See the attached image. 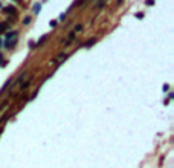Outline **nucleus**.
Instances as JSON below:
<instances>
[{"instance_id": "obj_4", "label": "nucleus", "mask_w": 174, "mask_h": 168, "mask_svg": "<svg viewBox=\"0 0 174 168\" xmlns=\"http://www.w3.org/2000/svg\"><path fill=\"white\" fill-rule=\"evenodd\" d=\"M5 12H8V14H14V12H15V9H14V8H6V9H5Z\"/></svg>"}, {"instance_id": "obj_2", "label": "nucleus", "mask_w": 174, "mask_h": 168, "mask_svg": "<svg viewBox=\"0 0 174 168\" xmlns=\"http://www.w3.org/2000/svg\"><path fill=\"white\" fill-rule=\"evenodd\" d=\"M15 43H17V38H9L8 43H5V47H6V49H11Z\"/></svg>"}, {"instance_id": "obj_3", "label": "nucleus", "mask_w": 174, "mask_h": 168, "mask_svg": "<svg viewBox=\"0 0 174 168\" xmlns=\"http://www.w3.org/2000/svg\"><path fill=\"white\" fill-rule=\"evenodd\" d=\"M14 37H17V32H15V31H11V32H6V34H5V38H6V40L14 38Z\"/></svg>"}, {"instance_id": "obj_7", "label": "nucleus", "mask_w": 174, "mask_h": 168, "mask_svg": "<svg viewBox=\"0 0 174 168\" xmlns=\"http://www.w3.org/2000/svg\"><path fill=\"white\" fill-rule=\"evenodd\" d=\"M93 44H95V40L92 38V40H89V43H87L86 46H87V47H90V46H93Z\"/></svg>"}, {"instance_id": "obj_5", "label": "nucleus", "mask_w": 174, "mask_h": 168, "mask_svg": "<svg viewBox=\"0 0 174 168\" xmlns=\"http://www.w3.org/2000/svg\"><path fill=\"white\" fill-rule=\"evenodd\" d=\"M24 76H26V75H24V73H23V75H20V76H18V78H17V81H15V84H17V83H21V81H23V80H24Z\"/></svg>"}, {"instance_id": "obj_10", "label": "nucleus", "mask_w": 174, "mask_h": 168, "mask_svg": "<svg viewBox=\"0 0 174 168\" xmlns=\"http://www.w3.org/2000/svg\"><path fill=\"white\" fill-rule=\"evenodd\" d=\"M0 31H6V24L2 23V24H0Z\"/></svg>"}, {"instance_id": "obj_12", "label": "nucleus", "mask_w": 174, "mask_h": 168, "mask_svg": "<svg viewBox=\"0 0 174 168\" xmlns=\"http://www.w3.org/2000/svg\"><path fill=\"white\" fill-rule=\"evenodd\" d=\"M2 133H3V127H2V128H0V135H2Z\"/></svg>"}, {"instance_id": "obj_13", "label": "nucleus", "mask_w": 174, "mask_h": 168, "mask_svg": "<svg viewBox=\"0 0 174 168\" xmlns=\"http://www.w3.org/2000/svg\"><path fill=\"white\" fill-rule=\"evenodd\" d=\"M0 64H2V57H0Z\"/></svg>"}, {"instance_id": "obj_9", "label": "nucleus", "mask_w": 174, "mask_h": 168, "mask_svg": "<svg viewBox=\"0 0 174 168\" xmlns=\"http://www.w3.org/2000/svg\"><path fill=\"white\" fill-rule=\"evenodd\" d=\"M81 28H83L81 24H78V26H75V32H78V31H81Z\"/></svg>"}, {"instance_id": "obj_11", "label": "nucleus", "mask_w": 174, "mask_h": 168, "mask_svg": "<svg viewBox=\"0 0 174 168\" xmlns=\"http://www.w3.org/2000/svg\"><path fill=\"white\" fill-rule=\"evenodd\" d=\"M29 84H31V80H29V81H26V83H24V84H23V89H24V87H28V86H29Z\"/></svg>"}, {"instance_id": "obj_8", "label": "nucleus", "mask_w": 174, "mask_h": 168, "mask_svg": "<svg viewBox=\"0 0 174 168\" xmlns=\"http://www.w3.org/2000/svg\"><path fill=\"white\" fill-rule=\"evenodd\" d=\"M34 11H35V12H38V11H40V3H37V5L34 6Z\"/></svg>"}, {"instance_id": "obj_6", "label": "nucleus", "mask_w": 174, "mask_h": 168, "mask_svg": "<svg viewBox=\"0 0 174 168\" xmlns=\"http://www.w3.org/2000/svg\"><path fill=\"white\" fill-rule=\"evenodd\" d=\"M104 3H105V0H98V3H96V8H101V6H104Z\"/></svg>"}, {"instance_id": "obj_1", "label": "nucleus", "mask_w": 174, "mask_h": 168, "mask_svg": "<svg viewBox=\"0 0 174 168\" xmlns=\"http://www.w3.org/2000/svg\"><path fill=\"white\" fill-rule=\"evenodd\" d=\"M64 58H67V54H66V52H60V54L57 55V58L53 60V63H61Z\"/></svg>"}]
</instances>
